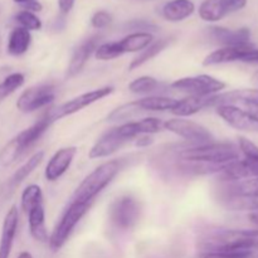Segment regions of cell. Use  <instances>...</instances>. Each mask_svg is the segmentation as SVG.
I'll return each instance as SVG.
<instances>
[{
	"label": "cell",
	"mask_w": 258,
	"mask_h": 258,
	"mask_svg": "<svg viewBox=\"0 0 258 258\" xmlns=\"http://www.w3.org/2000/svg\"><path fill=\"white\" fill-rule=\"evenodd\" d=\"M91 203H83V202H71L68 208L63 213L62 218L55 226L54 231L50 234L48 243L52 251H59L66 242L70 238L71 233L76 228L81 219L86 216L90 209Z\"/></svg>",
	"instance_id": "4"
},
{
	"label": "cell",
	"mask_w": 258,
	"mask_h": 258,
	"mask_svg": "<svg viewBox=\"0 0 258 258\" xmlns=\"http://www.w3.org/2000/svg\"><path fill=\"white\" fill-rule=\"evenodd\" d=\"M15 20L19 24V27L24 28V29L29 30V32L42 29V20L34 13H30L28 10H22V12L18 13L15 15Z\"/></svg>",
	"instance_id": "35"
},
{
	"label": "cell",
	"mask_w": 258,
	"mask_h": 258,
	"mask_svg": "<svg viewBox=\"0 0 258 258\" xmlns=\"http://www.w3.org/2000/svg\"><path fill=\"white\" fill-rule=\"evenodd\" d=\"M253 254L238 253V252L213 251V252H199L196 258H252Z\"/></svg>",
	"instance_id": "38"
},
{
	"label": "cell",
	"mask_w": 258,
	"mask_h": 258,
	"mask_svg": "<svg viewBox=\"0 0 258 258\" xmlns=\"http://www.w3.org/2000/svg\"><path fill=\"white\" fill-rule=\"evenodd\" d=\"M164 130L175 134L179 138L189 141L193 145L214 143V138L211 131L196 121L185 120L181 117L171 118V120L164 121Z\"/></svg>",
	"instance_id": "6"
},
{
	"label": "cell",
	"mask_w": 258,
	"mask_h": 258,
	"mask_svg": "<svg viewBox=\"0 0 258 258\" xmlns=\"http://www.w3.org/2000/svg\"><path fill=\"white\" fill-rule=\"evenodd\" d=\"M18 223H19V212L17 207L13 206L5 214L3 222L2 237H0V258H9L18 231Z\"/></svg>",
	"instance_id": "18"
},
{
	"label": "cell",
	"mask_w": 258,
	"mask_h": 258,
	"mask_svg": "<svg viewBox=\"0 0 258 258\" xmlns=\"http://www.w3.org/2000/svg\"><path fill=\"white\" fill-rule=\"evenodd\" d=\"M208 98L209 96H188L183 100H178L176 106L170 112L176 117H189L208 107Z\"/></svg>",
	"instance_id": "22"
},
{
	"label": "cell",
	"mask_w": 258,
	"mask_h": 258,
	"mask_svg": "<svg viewBox=\"0 0 258 258\" xmlns=\"http://www.w3.org/2000/svg\"><path fill=\"white\" fill-rule=\"evenodd\" d=\"M196 5L191 0H170L163 7V17L168 22H183L186 18L193 15Z\"/></svg>",
	"instance_id": "20"
},
{
	"label": "cell",
	"mask_w": 258,
	"mask_h": 258,
	"mask_svg": "<svg viewBox=\"0 0 258 258\" xmlns=\"http://www.w3.org/2000/svg\"><path fill=\"white\" fill-rule=\"evenodd\" d=\"M144 111L139 106L138 101H133V102L118 106L115 110L111 111L107 116V121L108 122H123V121L125 122L127 121L128 122V120H133V118L138 117Z\"/></svg>",
	"instance_id": "29"
},
{
	"label": "cell",
	"mask_w": 258,
	"mask_h": 258,
	"mask_svg": "<svg viewBox=\"0 0 258 258\" xmlns=\"http://www.w3.org/2000/svg\"><path fill=\"white\" fill-rule=\"evenodd\" d=\"M248 218H249V221H251V223L254 224V226L258 228V211L252 212V213L248 216Z\"/></svg>",
	"instance_id": "45"
},
{
	"label": "cell",
	"mask_w": 258,
	"mask_h": 258,
	"mask_svg": "<svg viewBox=\"0 0 258 258\" xmlns=\"http://www.w3.org/2000/svg\"><path fill=\"white\" fill-rule=\"evenodd\" d=\"M140 214V203L130 196L120 197L110 207L111 222L122 231L134 228L139 223Z\"/></svg>",
	"instance_id": "7"
},
{
	"label": "cell",
	"mask_w": 258,
	"mask_h": 258,
	"mask_svg": "<svg viewBox=\"0 0 258 258\" xmlns=\"http://www.w3.org/2000/svg\"><path fill=\"white\" fill-rule=\"evenodd\" d=\"M112 15L106 10H98L91 18V25L96 29H105L112 23Z\"/></svg>",
	"instance_id": "37"
},
{
	"label": "cell",
	"mask_w": 258,
	"mask_h": 258,
	"mask_svg": "<svg viewBox=\"0 0 258 258\" xmlns=\"http://www.w3.org/2000/svg\"><path fill=\"white\" fill-rule=\"evenodd\" d=\"M20 203H22V209L25 213H28L34 207L40 206L43 203V193L40 186L37 185V184H30V185H28L23 190Z\"/></svg>",
	"instance_id": "31"
},
{
	"label": "cell",
	"mask_w": 258,
	"mask_h": 258,
	"mask_svg": "<svg viewBox=\"0 0 258 258\" xmlns=\"http://www.w3.org/2000/svg\"><path fill=\"white\" fill-rule=\"evenodd\" d=\"M217 113L231 127L239 131H258V125L246 110L237 106H218Z\"/></svg>",
	"instance_id": "15"
},
{
	"label": "cell",
	"mask_w": 258,
	"mask_h": 258,
	"mask_svg": "<svg viewBox=\"0 0 258 258\" xmlns=\"http://www.w3.org/2000/svg\"><path fill=\"white\" fill-rule=\"evenodd\" d=\"M243 110H246L247 112H248V115L251 116L252 120L258 125V105L248 106V107H244Z\"/></svg>",
	"instance_id": "43"
},
{
	"label": "cell",
	"mask_w": 258,
	"mask_h": 258,
	"mask_svg": "<svg viewBox=\"0 0 258 258\" xmlns=\"http://www.w3.org/2000/svg\"><path fill=\"white\" fill-rule=\"evenodd\" d=\"M239 148L232 143H211L193 145L179 154L183 160L190 163H203L211 165H226L239 159Z\"/></svg>",
	"instance_id": "2"
},
{
	"label": "cell",
	"mask_w": 258,
	"mask_h": 258,
	"mask_svg": "<svg viewBox=\"0 0 258 258\" xmlns=\"http://www.w3.org/2000/svg\"><path fill=\"white\" fill-rule=\"evenodd\" d=\"M178 100L166 96H148L138 100L139 106L144 112H158V111H171L176 106Z\"/></svg>",
	"instance_id": "26"
},
{
	"label": "cell",
	"mask_w": 258,
	"mask_h": 258,
	"mask_svg": "<svg viewBox=\"0 0 258 258\" xmlns=\"http://www.w3.org/2000/svg\"><path fill=\"white\" fill-rule=\"evenodd\" d=\"M54 122L50 117L49 112L45 113V116H43L39 121L32 125L30 127L25 128L24 131H22L20 134H18V136L15 139H13L10 141V144L14 148L15 153H17V158H19L23 153L27 151V149H29L30 146L34 145L38 140L43 136V134L50 127V125Z\"/></svg>",
	"instance_id": "12"
},
{
	"label": "cell",
	"mask_w": 258,
	"mask_h": 258,
	"mask_svg": "<svg viewBox=\"0 0 258 258\" xmlns=\"http://www.w3.org/2000/svg\"><path fill=\"white\" fill-rule=\"evenodd\" d=\"M219 3L226 14L238 12L247 5V0H219Z\"/></svg>",
	"instance_id": "40"
},
{
	"label": "cell",
	"mask_w": 258,
	"mask_h": 258,
	"mask_svg": "<svg viewBox=\"0 0 258 258\" xmlns=\"http://www.w3.org/2000/svg\"><path fill=\"white\" fill-rule=\"evenodd\" d=\"M43 159H44V151H37L35 154H33L14 174L10 178V185L12 186H18L22 181H24L35 169L39 166V164L42 163Z\"/></svg>",
	"instance_id": "28"
},
{
	"label": "cell",
	"mask_w": 258,
	"mask_h": 258,
	"mask_svg": "<svg viewBox=\"0 0 258 258\" xmlns=\"http://www.w3.org/2000/svg\"><path fill=\"white\" fill-rule=\"evenodd\" d=\"M171 87L189 96H212L221 93L226 88V83L213 76L198 75L179 78L171 83Z\"/></svg>",
	"instance_id": "5"
},
{
	"label": "cell",
	"mask_w": 258,
	"mask_h": 258,
	"mask_svg": "<svg viewBox=\"0 0 258 258\" xmlns=\"http://www.w3.org/2000/svg\"><path fill=\"white\" fill-rule=\"evenodd\" d=\"M24 75L19 72H15L9 75L8 77L4 78L2 83H0V101L7 98L12 93H14L18 88L22 87L24 85Z\"/></svg>",
	"instance_id": "33"
},
{
	"label": "cell",
	"mask_w": 258,
	"mask_h": 258,
	"mask_svg": "<svg viewBox=\"0 0 258 258\" xmlns=\"http://www.w3.org/2000/svg\"><path fill=\"white\" fill-rule=\"evenodd\" d=\"M120 169V161L117 160L106 161V163L98 165L78 185L73 194L72 202L92 203L93 199L115 179Z\"/></svg>",
	"instance_id": "3"
},
{
	"label": "cell",
	"mask_w": 258,
	"mask_h": 258,
	"mask_svg": "<svg viewBox=\"0 0 258 258\" xmlns=\"http://www.w3.org/2000/svg\"><path fill=\"white\" fill-rule=\"evenodd\" d=\"M77 153L78 149L76 146H66L55 151L45 166V179L48 181L58 180L71 168Z\"/></svg>",
	"instance_id": "13"
},
{
	"label": "cell",
	"mask_w": 258,
	"mask_h": 258,
	"mask_svg": "<svg viewBox=\"0 0 258 258\" xmlns=\"http://www.w3.org/2000/svg\"><path fill=\"white\" fill-rule=\"evenodd\" d=\"M76 0H58V9H59L60 14L67 15L73 9Z\"/></svg>",
	"instance_id": "41"
},
{
	"label": "cell",
	"mask_w": 258,
	"mask_h": 258,
	"mask_svg": "<svg viewBox=\"0 0 258 258\" xmlns=\"http://www.w3.org/2000/svg\"><path fill=\"white\" fill-rule=\"evenodd\" d=\"M32 44V34L29 30L17 27L10 32L8 39V53L14 57H19L28 52Z\"/></svg>",
	"instance_id": "23"
},
{
	"label": "cell",
	"mask_w": 258,
	"mask_h": 258,
	"mask_svg": "<svg viewBox=\"0 0 258 258\" xmlns=\"http://www.w3.org/2000/svg\"><path fill=\"white\" fill-rule=\"evenodd\" d=\"M153 42L154 35L151 33L133 32L121 40H118V45H120L122 54H125V53L141 52Z\"/></svg>",
	"instance_id": "24"
},
{
	"label": "cell",
	"mask_w": 258,
	"mask_h": 258,
	"mask_svg": "<svg viewBox=\"0 0 258 258\" xmlns=\"http://www.w3.org/2000/svg\"><path fill=\"white\" fill-rule=\"evenodd\" d=\"M122 55L118 42L102 43L95 50V57L98 60H112Z\"/></svg>",
	"instance_id": "34"
},
{
	"label": "cell",
	"mask_w": 258,
	"mask_h": 258,
	"mask_svg": "<svg viewBox=\"0 0 258 258\" xmlns=\"http://www.w3.org/2000/svg\"><path fill=\"white\" fill-rule=\"evenodd\" d=\"M228 193L232 197L258 199V176L238 181H231L228 186Z\"/></svg>",
	"instance_id": "27"
},
{
	"label": "cell",
	"mask_w": 258,
	"mask_h": 258,
	"mask_svg": "<svg viewBox=\"0 0 258 258\" xmlns=\"http://www.w3.org/2000/svg\"><path fill=\"white\" fill-rule=\"evenodd\" d=\"M198 13L201 19L208 23L219 22L227 15L219 0H204L199 7Z\"/></svg>",
	"instance_id": "30"
},
{
	"label": "cell",
	"mask_w": 258,
	"mask_h": 258,
	"mask_svg": "<svg viewBox=\"0 0 258 258\" xmlns=\"http://www.w3.org/2000/svg\"><path fill=\"white\" fill-rule=\"evenodd\" d=\"M231 62H244V63H258V48L253 47L249 43L239 47H222L209 53L203 60V66L224 64Z\"/></svg>",
	"instance_id": "9"
},
{
	"label": "cell",
	"mask_w": 258,
	"mask_h": 258,
	"mask_svg": "<svg viewBox=\"0 0 258 258\" xmlns=\"http://www.w3.org/2000/svg\"><path fill=\"white\" fill-rule=\"evenodd\" d=\"M18 258H33V256L29 253V252H22V253L18 256Z\"/></svg>",
	"instance_id": "46"
},
{
	"label": "cell",
	"mask_w": 258,
	"mask_h": 258,
	"mask_svg": "<svg viewBox=\"0 0 258 258\" xmlns=\"http://www.w3.org/2000/svg\"><path fill=\"white\" fill-rule=\"evenodd\" d=\"M199 248L201 252L226 251L253 254L258 249V229H217L203 237Z\"/></svg>",
	"instance_id": "1"
},
{
	"label": "cell",
	"mask_w": 258,
	"mask_h": 258,
	"mask_svg": "<svg viewBox=\"0 0 258 258\" xmlns=\"http://www.w3.org/2000/svg\"><path fill=\"white\" fill-rule=\"evenodd\" d=\"M22 7L24 8L23 10H28V12H30V13H34V14L35 13H39L43 10L42 3H39L38 0H32V2H29V3H25V4L22 5Z\"/></svg>",
	"instance_id": "42"
},
{
	"label": "cell",
	"mask_w": 258,
	"mask_h": 258,
	"mask_svg": "<svg viewBox=\"0 0 258 258\" xmlns=\"http://www.w3.org/2000/svg\"><path fill=\"white\" fill-rule=\"evenodd\" d=\"M211 35L218 43L224 47H239V45L249 44L251 32L248 28H239V29H228L224 27H211Z\"/></svg>",
	"instance_id": "19"
},
{
	"label": "cell",
	"mask_w": 258,
	"mask_h": 258,
	"mask_svg": "<svg viewBox=\"0 0 258 258\" xmlns=\"http://www.w3.org/2000/svg\"><path fill=\"white\" fill-rule=\"evenodd\" d=\"M28 224H29L30 236L38 242L45 243L48 242L47 227H45V211L43 204L34 207L28 212Z\"/></svg>",
	"instance_id": "21"
},
{
	"label": "cell",
	"mask_w": 258,
	"mask_h": 258,
	"mask_svg": "<svg viewBox=\"0 0 258 258\" xmlns=\"http://www.w3.org/2000/svg\"><path fill=\"white\" fill-rule=\"evenodd\" d=\"M118 134L130 141L140 135H153L164 130V121L158 117H145L138 121H128L117 126Z\"/></svg>",
	"instance_id": "14"
},
{
	"label": "cell",
	"mask_w": 258,
	"mask_h": 258,
	"mask_svg": "<svg viewBox=\"0 0 258 258\" xmlns=\"http://www.w3.org/2000/svg\"><path fill=\"white\" fill-rule=\"evenodd\" d=\"M153 143V139L150 138V135H140L138 136V141H136V145L138 146H148Z\"/></svg>",
	"instance_id": "44"
},
{
	"label": "cell",
	"mask_w": 258,
	"mask_h": 258,
	"mask_svg": "<svg viewBox=\"0 0 258 258\" xmlns=\"http://www.w3.org/2000/svg\"><path fill=\"white\" fill-rule=\"evenodd\" d=\"M252 105H258L257 88H242V90L228 91V92L212 95L208 98V107L237 106V107L244 108Z\"/></svg>",
	"instance_id": "11"
},
{
	"label": "cell",
	"mask_w": 258,
	"mask_h": 258,
	"mask_svg": "<svg viewBox=\"0 0 258 258\" xmlns=\"http://www.w3.org/2000/svg\"><path fill=\"white\" fill-rule=\"evenodd\" d=\"M169 44H170V39H169V38H163V39L153 42L149 47H146L145 49L141 50V52L139 53L138 57H135L131 60V63L128 64V71L138 70L139 67L145 64L146 62L151 60L153 58H155L158 54H160L164 49H166V47H168Z\"/></svg>",
	"instance_id": "25"
},
{
	"label": "cell",
	"mask_w": 258,
	"mask_h": 258,
	"mask_svg": "<svg viewBox=\"0 0 258 258\" xmlns=\"http://www.w3.org/2000/svg\"><path fill=\"white\" fill-rule=\"evenodd\" d=\"M113 90H115V88H113L112 86H105V87H100L97 88V90L82 93V95L77 96V97L62 103V105H59L58 107L52 108V110L48 111V112H49L52 120L55 122L57 120L67 117V116L73 115V113L76 112H80L81 110L88 107V106H91L92 103L107 97V96H110L111 93L113 92Z\"/></svg>",
	"instance_id": "8"
},
{
	"label": "cell",
	"mask_w": 258,
	"mask_h": 258,
	"mask_svg": "<svg viewBox=\"0 0 258 258\" xmlns=\"http://www.w3.org/2000/svg\"><path fill=\"white\" fill-rule=\"evenodd\" d=\"M15 3H18V4H20V5H23V4H25V3H29V2H32V0H14Z\"/></svg>",
	"instance_id": "47"
},
{
	"label": "cell",
	"mask_w": 258,
	"mask_h": 258,
	"mask_svg": "<svg viewBox=\"0 0 258 258\" xmlns=\"http://www.w3.org/2000/svg\"><path fill=\"white\" fill-rule=\"evenodd\" d=\"M126 143H128V141L125 140L118 134L117 127H113L111 130H108L107 133L103 134L96 141V144L91 148L90 153H88V158L92 159V160H95V159L107 158V156L115 154L118 149L122 148Z\"/></svg>",
	"instance_id": "16"
},
{
	"label": "cell",
	"mask_w": 258,
	"mask_h": 258,
	"mask_svg": "<svg viewBox=\"0 0 258 258\" xmlns=\"http://www.w3.org/2000/svg\"><path fill=\"white\" fill-rule=\"evenodd\" d=\"M238 146L239 151L244 155L246 159H251V160L258 161V146L256 144L252 143L251 140L246 138H239L238 139Z\"/></svg>",
	"instance_id": "36"
},
{
	"label": "cell",
	"mask_w": 258,
	"mask_h": 258,
	"mask_svg": "<svg viewBox=\"0 0 258 258\" xmlns=\"http://www.w3.org/2000/svg\"><path fill=\"white\" fill-rule=\"evenodd\" d=\"M128 29H133L134 32H145V33H151L156 32L158 30V27L153 23L148 22V20L144 19H135L131 20V22L127 23Z\"/></svg>",
	"instance_id": "39"
},
{
	"label": "cell",
	"mask_w": 258,
	"mask_h": 258,
	"mask_svg": "<svg viewBox=\"0 0 258 258\" xmlns=\"http://www.w3.org/2000/svg\"><path fill=\"white\" fill-rule=\"evenodd\" d=\"M253 82L256 83V85H258V71L253 75Z\"/></svg>",
	"instance_id": "48"
},
{
	"label": "cell",
	"mask_w": 258,
	"mask_h": 258,
	"mask_svg": "<svg viewBox=\"0 0 258 258\" xmlns=\"http://www.w3.org/2000/svg\"><path fill=\"white\" fill-rule=\"evenodd\" d=\"M161 83L151 76H141L128 85V91L135 95H148L160 88Z\"/></svg>",
	"instance_id": "32"
},
{
	"label": "cell",
	"mask_w": 258,
	"mask_h": 258,
	"mask_svg": "<svg viewBox=\"0 0 258 258\" xmlns=\"http://www.w3.org/2000/svg\"><path fill=\"white\" fill-rule=\"evenodd\" d=\"M98 45H100V37L95 35V37H91L90 39H86L82 44L76 48L67 67V77H75L85 68L86 63L95 53Z\"/></svg>",
	"instance_id": "17"
},
{
	"label": "cell",
	"mask_w": 258,
	"mask_h": 258,
	"mask_svg": "<svg viewBox=\"0 0 258 258\" xmlns=\"http://www.w3.org/2000/svg\"><path fill=\"white\" fill-rule=\"evenodd\" d=\"M55 98V90L50 85H39L27 88L17 101L20 112L30 113L52 103Z\"/></svg>",
	"instance_id": "10"
}]
</instances>
